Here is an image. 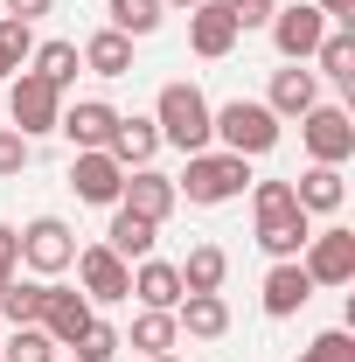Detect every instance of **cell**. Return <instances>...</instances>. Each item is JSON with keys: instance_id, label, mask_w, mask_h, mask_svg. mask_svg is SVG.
<instances>
[{"instance_id": "obj_2", "label": "cell", "mask_w": 355, "mask_h": 362, "mask_svg": "<svg viewBox=\"0 0 355 362\" xmlns=\"http://www.w3.org/2000/svg\"><path fill=\"white\" fill-rule=\"evenodd\" d=\"M244 188H251V160H244V153H223V146H202V153H188V168L175 175V195H188L195 209L237 202Z\"/></svg>"}, {"instance_id": "obj_31", "label": "cell", "mask_w": 355, "mask_h": 362, "mask_svg": "<svg viewBox=\"0 0 355 362\" xmlns=\"http://www.w3.org/2000/svg\"><path fill=\"white\" fill-rule=\"evenodd\" d=\"M0 362H56V341H49L42 327H14L0 341Z\"/></svg>"}, {"instance_id": "obj_14", "label": "cell", "mask_w": 355, "mask_h": 362, "mask_svg": "<svg viewBox=\"0 0 355 362\" xmlns=\"http://www.w3.org/2000/svg\"><path fill=\"white\" fill-rule=\"evenodd\" d=\"M313 105H320V77H313L307 63H286V70H272L265 84V112L286 126V119H307Z\"/></svg>"}, {"instance_id": "obj_6", "label": "cell", "mask_w": 355, "mask_h": 362, "mask_svg": "<svg viewBox=\"0 0 355 362\" xmlns=\"http://www.w3.org/2000/svg\"><path fill=\"white\" fill-rule=\"evenodd\" d=\"M77 293H84L91 307H119V300H133V265L112 251V244H77Z\"/></svg>"}, {"instance_id": "obj_1", "label": "cell", "mask_w": 355, "mask_h": 362, "mask_svg": "<svg viewBox=\"0 0 355 362\" xmlns=\"http://www.w3.org/2000/svg\"><path fill=\"white\" fill-rule=\"evenodd\" d=\"M251 216H258V251L265 258H300L313 237V216L293 202V181H251Z\"/></svg>"}, {"instance_id": "obj_17", "label": "cell", "mask_w": 355, "mask_h": 362, "mask_svg": "<svg viewBox=\"0 0 355 362\" xmlns=\"http://www.w3.org/2000/svg\"><path fill=\"white\" fill-rule=\"evenodd\" d=\"M188 49H195L202 63H223V56L237 49V21H230V7H223V0L188 7Z\"/></svg>"}, {"instance_id": "obj_22", "label": "cell", "mask_w": 355, "mask_h": 362, "mask_svg": "<svg viewBox=\"0 0 355 362\" xmlns=\"http://www.w3.org/2000/svg\"><path fill=\"white\" fill-rule=\"evenodd\" d=\"M77 56H84L91 77H133V35H119V28H98Z\"/></svg>"}, {"instance_id": "obj_21", "label": "cell", "mask_w": 355, "mask_h": 362, "mask_svg": "<svg viewBox=\"0 0 355 362\" xmlns=\"http://www.w3.org/2000/svg\"><path fill=\"white\" fill-rule=\"evenodd\" d=\"M133 300L175 314V307H181V272L168 265V258H139V265H133Z\"/></svg>"}, {"instance_id": "obj_8", "label": "cell", "mask_w": 355, "mask_h": 362, "mask_svg": "<svg viewBox=\"0 0 355 362\" xmlns=\"http://www.w3.org/2000/svg\"><path fill=\"white\" fill-rule=\"evenodd\" d=\"M300 139H307V160H320V168L355 160V119L342 105H313L307 119H300Z\"/></svg>"}, {"instance_id": "obj_27", "label": "cell", "mask_w": 355, "mask_h": 362, "mask_svg": "<svg viewBox=\"0 0 355 362\" xmlns=\"http://www.w3.org/2000/svg\"><path fill=\"white\" fill-rule=\"evenodd\" d=\"M28 70H35L42 84L70 90V84H77V70H84V56H77V42H35V56H28Z\"/></svg>"}, {"instance_id": "obj_28", "label": "cell", "mask_w": 355, "mask_h": 362, "mask_svg": "<svg viewBox=\"0 0 355 362\" xmlns=\"http://www.w3.org/2000/svg\"><path fill=\"white\" fill-rule=\"evenodd\" d=\"M161 21H168V7H161V0H105V28H119V35H153V28H161Z\"/></svg>"}, {"instance_id": "obj_30", "label": "cell", "mask_w": 355, "mask_h": 362, "mask_svg": "<svg viewBox=\"0 0 355 362\" xmlns=\"http://www.w3.org/2000/svg\"><path fill=\"white\" fill-rule=\"evenodd\" d=\"M28 56H35V28L14 21V14H0V77H14Z\"/></svg>"}, {"instance_id": "obj_23", "label": "cell", "mask_w": 355, "mask_h": 362, "mask_svg": "<svg viewBox=\"0 0 355 362\" xmlns=\"http://www.w3.org/2000/svg\"><path fill=\"white\" fill-rule=\"evenodd\" d=\"M49 307V279H7V293H0V314H7V327H35Z\"/></svg>"}, {"instance_id": "obj_11", "label": "cell", "mask_w": 355, "mask_h": 362, "mask_svg": "<svg viewBox=\"0 0 355 362\" xmlns=\"http://www.w3.org/2000/svg\"><path fill=\"white\" fill-rule=\"evenodd\" d=\"M175 175H161V168H126V188H119V202L112 209H133V216H146V223H168L175 216Z\"/></svg>"}, {"instance_id": "obj_18", "label": "cell", "mask_w": 355, "mask_h": 362, "mask_svg": "<svg viewBox=\"0 0 355 362\" xmlns=\"http://www.w3.org/2000/svg\"><path fill=\"white\" fill-rule=\"evenodd\" d=\"M105 153H112V160H119V168H153V153H161V126H153V119H126V112H119V126H112V139H105Z\"/></svg>"}, {"instance_id": "obj_35", "label": "cell", "mask_w": 355, "mask_h": 362, "mask_svg": "<svg viewBox=\"0 0 355 362\" xmlns=\"http://www.w3.org/2000/svg\"><path fill=\"white\" fill-rule=\"evenodd\" d=\"M223 7H230L237 35H251V28H272V14H279V0H223Z\"/></svg>"}, {"instance_id": "obj_34", "label": "cell", "mask_w": 355, "mask_h": 362, "mask_svg": "<svg viewBox=\"0 0 355 362\" xmlns=\"http://www.w3.org/2000/svg\"><path fill=\"white\" fill-rule=\"evenodd\" d=\"M28 160H35V139H21L14 126H0V181H14Z\"/></svg>"}, {"instance_id": "obj_39", "label": "cell", "mask_w": 355, "mask_h": 362, "mask_svg": "<svg viewBox=\"0 0 355 362\" xmlns=\"http://www.w3.org/2000/svg\"><path fill=\"white\" fill-rule=\"evenodd\" d=\"M161 7H181V14H188V7H202V0H161Z\"/></svg>"}, {"instance_id": "obj_24", "label": "cell", "mask_w": 355, "mask_h": 362, "mask_svg": "<svg viewBox=\"0 0 355 362\" xmlns=\"http://www.w3.org/2000/svg\"><path fill=\"white\" fill-rule=\"evenodd\" d=\"M119 341H133L139 356H175L181 327H175V314H161V307H139V314H133V334H119Z\"/></svg>"}, {"instance_id": "obj_40", "label": "cell", "mask_w": 355, "mask_h": 362, "mask_svg": "<svg viewBox=\"0 0 355 362\" xmlns=\"http://www.w3.org/2000/svg\"><path fill=\"white\" fill-rule=\"evenodd\" d=\"M146 362H175V356H146Z\"/></svg>"}, {"instance_id": "obj_25", "label": "cell", "mask_w": 355, "mask_h": 362, "mask_svg": "<svg viewBox=\"0 0 355 362\" xmlns=\"http://www.w3.org/2000/svg\"><path fill=\"white\" fill-rule=\"evenodd\" d=\"M153 230H161V223H146V216H133V209H112V230H105V244H112L126 265H139V258H153Z\"/></svg>"}, {"instance_id": "obj_7", "label": "cell", "mask_w": 355, "mask_h": 362, "mask_svg": "<svg viewBox=\"0 0 355 362\" xmlns=\"http://www.w3.org/2000/svg\"><path fill=\"white\" fill-rule=\"evenodd\" d=\"M21 237V265L35 272V279H56V272L77 265V230L63 223V216H35V223L14 230Z\"/></svg>"}, {"instance_id": "obj_9", "label": "cell", "mask_w": 355, "mask_h": 362, "mask_svg": "<svg viewBox=\"0 0 355 362\" xmlns=\"http://www.w3.org/2000/svg\"><path fill=\"white\" fill-rule=\"evenodd\" d=\"M300 265H307L313 286H349L355 279V230H342V223L313 230L307 251H300Z\"/></svg>"}, {"instance_id": "obj_26", "label": "cell", "mask_w": 355, "mask_h": 362, "mask_svg": "<svg viewBox=\"0 0 355 362\" xmlns=\"http://www.w3.org/2000/svg\"><path fill=\"white\" fill-rule=\"evenodd\" d=\"M181 293H223V272H230V258H223V244H195L188 258H181Z\"/></svg>"}, {"instance_id": "obj_19", "label": "cell", "mask_w": 355, "mask_h": 362, "mask_svg": "<svg viewBox=\"0 0 355 362\" xmlns=\"http://www.w3.org/2000/svg\"><path fill=\"white\" fill-rule=\"evenodd\" d=\"M175 327L195 334V341H223V334H230V300H223V293H181Z\"/></svg>"}, {"instance_id": "obj_10", "label": "cell", "mask_w": 355, "mask_h": 362, "mask_svg": "<svg viewBox=\"0 0 355 362\" xmlns=\"http://www.w3.org/2000/svg\"><path fill=\"white\" fill-rule=\"evenodd\" d=\"M320 35H327V14H320L313 0H293V7L272 14V49H279L286 63H313Z\"/></svg>"}, {"instance_id": "obj_15", "label": "cell", "mask_w": 355, "mask_h": 362, "mask_svg": "<svg viewBox=\"0 0 355 362\" xmlns=\"http://www.w3.org/2000/svg\"><path fill=\"white\" fill-rule=\"evenodd\" d=\"M70 188H77V202H98V209H112L119 202V188H126V168L98 146V153H70Z\"/></svg>"}, {"instance_id": "obj_16", "label": "cell", "mask_w": 355, "mask_h": 362, "mask_svg": "<svg viewBox=\"0 0 355 362\" xmlns=\"http://www.w3.org/2000/svg\"><path fill=\"white\" fill-rule=\"evenodd\" d=\"M91 320H98V307H91L84 293H70V286H56V279H49V307H42V320H35L49 341H56V349H70Z\"/></svg>"}, {"instance_id": "obj_12", "label": "cell", "mask_w": 355, "mask_h": 362, "mask_svg": "<svg viewBox=\"0 0 355 362\" xmlns=\"http://www.w3.org/2000/svg\"><path fill=\"white\" fill-rule=\"evenodd\" d=\"M119 126V105H105V98H77V105H63V119H56V133L70 139V153H98L105 139Z\"/></svg>"}, {"instance_id": "obj_20", "label": "cell", "mask_w": 355, "mask_h": 362, "mask_svg": "<svg viewBox=\"0 0 355 362\" xmlns=\"http://www.w3.org/2000/svg\"><path fill=\"white\" fill-rule=\"evenodd\" d=\"M293 202H300L307 216H334V209L349 202V181H342V168H320V160H313L307 175L293 181Z\"/></svg>"}, {"instance_id": "obj_38", "label": "cell", "mask_w": 355, "mask_h": 362, "mask_svg": "<svg viewBox=\"0 0 355 362\" xmlns=\"http://www.w3.org/2000/svg\"><path fill=\"white\" fill-rule=\"evenodd\" d=\"M49 7H56V0H7V14H14V21H28V28H35V21H42Z\"/></svg>"}, {"instance_id": "obj_36", "label": "cell", "mask_w": 355, "mask_h": 362, "mask_svg": "<svg viewBox=\"0 0 355 362\" xmlns=\"http://www.w3.org/2000/svg\"><path fill=\"white\" fill-rule=\"evenodd\" d=\"M14 272H21V237L0 223V293H7V279H14Z\"/></svg>"}, {"instance_id": "obj_29", "label": "cell", "mask_w": 355, "mask_h": 362, "mask_svg": "<svg viewBox=\"0 0 355 362\" xmlns=\"http://www.w3.org/2000/svg\"><path fill=\"white\" fill-rule=\"evenodd\" d=\"M313 77H334V84H355V28H327L320 49H313Z\"/></svg>"}, {"instance_id": "obj_33", "label": "cell", "mask_w": 355, "mask_h": 362, "mask_svg": "<svg viewBox=\"0 0 355 362\" xmlns=\"http://www.w3.org/2000/svg\"><path fill=\"white\" fill-rule=\"evenodd\" d=\"M300 362H355V334L349 327H327V334H313L300 349Z\"/></svg>"}, {"instance_id": "obj_5", "label": "cell", "mask_w": 355, "mask_h": 362, "mask_svg": "<svg viewBox=\"0 0 355 362\" xmlns=\"http://www.w3.org/2000/svg\"><path fill=\"white\" fill-rule=\"evenodd\" d=\"M7 119H14V133H21V139L56 133V119H63V90L42 84L35 70H14V77H7Z\"/></svg>"}, {"instance_id": "obj_4", "label": "cell", "mask_w": 355, "mask_h": 362, "mask_svg": "<svg viewBox=\"0 0 355 362\" xmlns=\"http://www.w3.org/2000/svg\"><path fill=\"white\" fill-rule=\"evenodd\" d=\"M209 126H216L223 153H244V160H258L279 146V119L265 112V98H230V105H209Z\"/></svg>"}, {"instance_id": "obj_13", "label": "cell", "mask_w": 355, "mask_h": 362, "mask_svg": "<svg viewBox=\"0 0 355 362\" xmlns=\"http://www.w3.org/2000/svg\"><path fill=\"white\" fill-rule=\"evenodd\" d=\"M313 300V279H307V265L300 258H272V272H265V286H258V307H265L272 320H293L300 307Z\"/></svg>"}, {"instance_id": "obj_37", "label": "cell", "mask_w": 355, "mask_h": 362, "mask_svg": "<svg viewBox=\"0 0 355 362\" xmlns=\"http://www.w3.org/2000/svg\"><path fill=\"white\" fill-rule=\"evenodd\" d=\"M327 14V28H355V0H313Z\"/></svg>"}, {"instance_id": "obj_32", "label": "cell", "mask_w": 355, "mask_h": 362, "mask_svg": "<svg viewBox=\"0 0 355 362\" xmlns=\"http://www.w3.org/2000/svg\"><path fill=\"white\" fill-rule=\"evenodd\" d=\"M70 349H77V362H112L126 341H119V327H112V320H91V327L70 341Z\"/></svg>"}, {"instance_id": "obj_3", "label": "cell", "mask_w": 355, "mask_h": 362, "mask_svg": "<svg viewBox=\"0 0 355 362\" xmlns=\"http://www.w3.org/2000/svg\"><path fill=\"white\" fill-rule=\"evenodd\" d=\"M153 126H161V146H175V153H202V146L216 139V126H209V98L188 84V77L161 84V98H153Z\"/></svg>"}]
</instances>
